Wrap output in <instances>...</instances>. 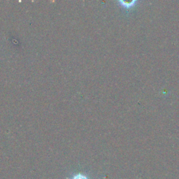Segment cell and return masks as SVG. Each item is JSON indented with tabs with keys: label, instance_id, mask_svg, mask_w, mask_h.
Listing matches in <instances>:
<instances>
[{
	"label": "cell",
	"instance_id": "6da1fadb",
	"mask_svg": "<svg viewBox=\"0 0 179 179\" xmlns=\"http://www.w3.org/2000/svg\"><path fill=\"white\" fill-rule=\"evenodd\" d=\"M71 179H88L86 176H83L82 174H77L74 176Z\"/></svg>",
	"mask_w": 179,
	"mask_h": 179
}]
</instances>
